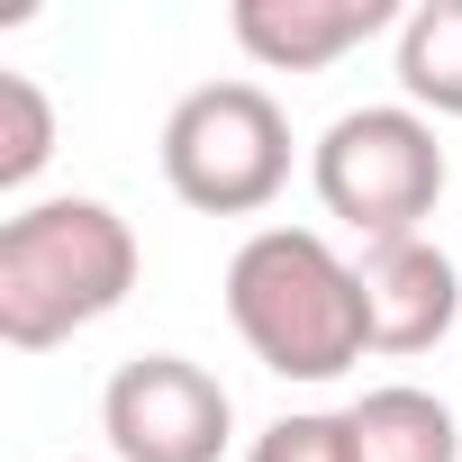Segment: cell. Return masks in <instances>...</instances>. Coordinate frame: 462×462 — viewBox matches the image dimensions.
I'll list each match as a JSON object with an SVG mask.
<instances>
[{
  "mask_svg": "<svg viewBox=\"0 0 462 462\" xmlns=\"http://www.w3.org/2000/svg\"><path fill=\"white\" fill-rule=\"evenodd\" d=\"M226 318L282 381H336L372 354L363 263H345L318 226H254L226 263Z\"/></svg>",
  "mask_w": 462,
  "mask_h": 462,
  "instance_id": "6da1fadb",
  "label": "cell"
},
{
  "mask_svg": "<svg viewBox=\"0 0 462 462\" xmlns=\"http://www.w3.org/2000/svg\"><path fill=\"white\" fill-rule=\"evenodd\" d=\"M136 291V226L109 199H37L0 217V345L46 354Z\"/></svg>",
  "mask_w": 462,
  "mask_h": 462,
  "instance_id": "7a4b0ae2",
  "label": "cell"
},
{
  "mask_svg": "<svg viewBox=\"0 0 462 462\" xmlns=\"http://www.w3.org/2000/svg\"><path fill=\"white\" fill-rule=\"evenodd\" d=\"M309 181L327 199V217H345L354 236L372 245H399L435 217L444 199V145H435V118L408 109V100H363L345 109L318 154H309Z\"/></svg>",
  "mask_w": 462,
  "mask_h": 462,
  "instance_id": "3957f363",
  "label": "cell"
},
{
  "mask_svg": "<svg viewBox=\"0 0 462 462\" xmlns=\"http://www.w3.org/2000/svg\"><path fill=\"white\" fill-rule=\"evenodd\" d=\"M163 181L199 217H254L291 181V118L263 82H199L163 118Z\"/></svg>",
  "mask_w": 462,
  "mask_h": 462,
  "instance_id": "277c9868",
  "label": "cell"
},
{
  "mask_svg": "<svg viewBox=\"0 0 462 462\" xmlns=\"http://www.w3.org/2000/svg\"><path fill=\"white\" fill-rule=\"evenodd\" d=\"M100 435L118 462H217L236 435V399L190 354H136L100 390Z\"/></svg>",
  "mask_w": 462,
  "mask_h": 462,
  "instance_id": "5b68a950",
  "label": "cell"
},
{
  "mask_svg": "<svg viewBox=\"0 0 462 462\" xmlns=\"http://www.w3.org/2000/svg\"><path fill=\"white\" fill-rule=\"evenodd\" d=\"M399 0H236L226 28L263 73H327L336 55H354L363 37L399 28Z\"/></svg>",
  "mask_w": 462,
  "mask_h": 462,
  "instance_id": "8992f818",
  "label": "cell"
},
{
  "mask_svg": "<svg viewBox=\"0 0 462 462\" xmlns=\"http://www.w3.org/2000/svg\"><path fill=\"white\" fill-rule=\"evenodd\" d=\"M363 300H372V354H426L453 336L462 273L435 236H399L363 254Z\"/></svg>",
  "mask_w": 462,
  "mask_h": 462,
  "instance_id": "52a82bcc",
  "label": "cell"
},
{
  "mask_svg": "<svg viewBox=\"0 0 462 462\" xmlns=\"http://www.w3.org/2000/svg\"><path fill=\"white\" fill-rule=\"evenodd\" d=\"M345 435H354V462H462V426L435 390L417 381H390V390H363L345 408Z\"/></svg>",
  "mask_w": 462,
  "mask_h": 462,
  "instance_id": "ba28073f",
  "label": "cell"
},
{
  "mask_svg": "<svg viewBox=\"0 0 462 462\" xmlns=\"http://www.w3.org/2000/svg\"><path fill=\"white\" fill-rule=\"evenodd\" d=\"M399 91L426 118H462V0H417L399 19Z\"/></svg>",
  "mask_w": 462,
  "mask_h": 462,
  "instance_id": "9c48e42d",
  "label": "cell"
},
{
  "mask_svg": "<svg viewBox=\"0 0 462 462\" xmlns=\"http://www.w3.org/2000/svg\"><path fill=\"white\" fill-rule=\"evenodd\" d=\"M55 154V100L37 73H0V190H28Z\"/></svg>",
  "mask_w": 462,
  "mask_h": 462,
  "instance_id": "30bf717a",
  "label": "cell"
},
{
  "mask_svg": "<svg viewBox=\"0 0 462 462\" xmlns=\"http://www.w3.org/2000/svg\"><path fill=\"white\" fill-rule=\"evenodd\" d=\"M245 462H354V435H345V408H300V417H273L254 435Z\"/></svg>",
  "mask_w": 462,
  "mask_h": 462,
  "instance_id": "8fae6325",
  "label": "cell"
}]
</instances>
